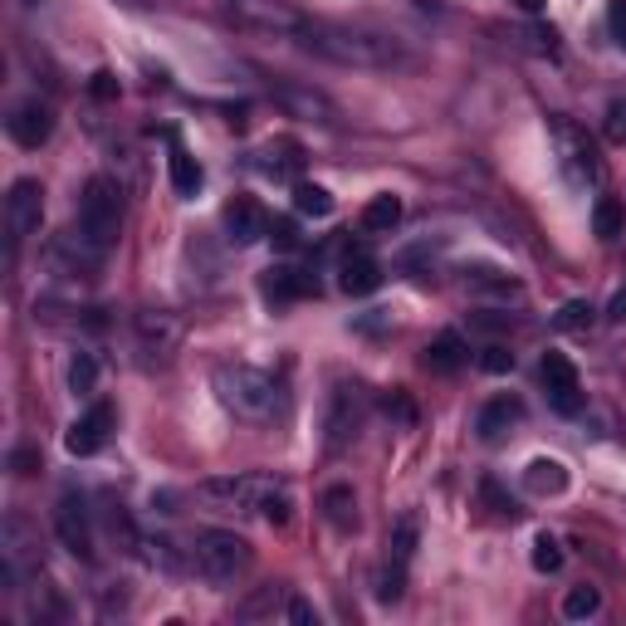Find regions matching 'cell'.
Returning a JSON list of instances; mask_svg holds the SVG:
<instances>
[{
    "label": "cell",
    "mask_w": 626,
    "mask_h": 626,
    "mask_svg": "<svg viewBox=\"0 0 626 626\" xmlns=\"http://www.w3.org/2000/svg\"><path fill=\"white\" fill-rule=\"evenodd\" d=\"M250 568V544L231 529H201L192 544V572L211 588H231L240 572Z\"/></svg>",
    "instance_id": "5"
},
{
    "label": "cell",
    "mask_w": 626,
    "mask_h": 626,
    "mask_svg": "<svg viewBox=\"0 0 626 626\" xmlns=\"http://www.w3.org/2000/svg\"><path fill=\"white\" fill-rule=\"evenodd\" d=\"M421 362L431 372H461L465 362H470V343L455 328H445V333H436V338L426 343V358Z\"/></svg>",
    "instance_id": "19"
},
{
    "label": "cell",
    "mask_w": 626,
    "mask_h": 626,
    "mask_svg": "<svg viewBox=\"0 0 626 626\" xmlns=\"http://www.w3.org/2000/svg\"><path fill=\"white\" fill-rule=\"evenodd\" d=\"M538 378H544V392H548V406L558 416H578L582 411V382H578V368H572L563 352H544L538 362Z\"/></svg>",
    "instance_id": "10"
},
{
    "label": "cell",
    "mask_w": 626,
    "mask_h": 626,
    "mask_svg": "<svg viewBox=\"0 0 626 626\" xmlns=\"http://www.w3.org/2000/svg\"><path fill=\"white\" fill-rule=\"evenodd\" d=\"M113 426H118V411H113L108 402H93L89 411L79 416L74 426H69V436H65V451L69 455H98L103 445H108V436H113Z\"/></svg>",
    "instance_id": "11"
},
{
    "label": "cell",
    "mask_w": 626,
    "mask_h": 626,
    "mask_svg": "<svg viewBox=\"0 0 626 626\" xmlns=\"http://www.w3.org/2000/svg\"><path fill=\"white\" fill-rule=\"evenodd\" d=\"M362 421H368V392L358 382H338L328 392V406H323V451H348L358 441Z\"/></svg>",
    "instance_id": "7"
},
{
    "label": "cell",
    "mask_w": 626,
    "mask_h": 626,
    "mask_svg": "<svg viewBox=\"0 0 626 626\" xmlns=\"http://www.w3.org/2000/svg\"><path fill=\"white\" fill-rule=\"evenodd\" d=\"M123 235V192L118 182H108V176H89V186H83L79 196V245H89L93 255H103V250H113Z\"/></svg>",
    "instance_id": "4"
},
{
    "label": "cell",
    "mask_w": 626,
    "mask_h": 626,
    "mask_svg": "<svg viewBox=\"0 0 626 626\" xmlns=\"http://www.w3.org/2000/svg\"><path fill=\"white\" fill-rule=\"evenodd\" d=\"M166 172H172V192L176 196H196V192H201V182H206L201 162H196V156L186 152L176 138H172V156H166Z\"/></svg>",
    "instance_id": "21"
},
{
    "label": "cell",
    "mask_w": 626,
    "mask_h": 626,
    "mask_svg": "<svg viewBox=\"0 0 626 626\" xmlns=\"http://www.w3.org/2000/svg\"><path fill=\"white\" fill-rule=\"evenodd\" d=\"M39 221H45V192H39L35 176H20L5 196V231H10V255L20 250V240L39 235Z\"/></svg>",
    "instance_id": "8"
},
{
    "label": "cell",
    "mask_w": 626,
    "mask_h": 626,
    "mask_svg": "<svg viewBox=\"0 0 626 626\" xmlns=\"http://www.w3.org/2000/svg\"><path fill=\"white\" fill-rule=\"evenodd\" d=\"M524 485L534 489V495H563V489H568V470H563V461L538 455V461H529V470H524Z\"/></svg>",
    "instance_id": "23"
},
{
    "label": "cell",
    "mask_w": 626,
    "mask_h": 626,
    "mask_svg": "<svg viewBox=\"0 0 626 626\" xmlns=\"http://www.w3.org/2000/svg\"><path fill=\"white\" fill-rule=\"evenodd\" d=\"M304 49H313L318 59L348 69H402L411 65V49L402 45L387 30H368V25H338V20H304L299 30Z\"/></svg>",
    "instance_id": "1"
},
{
    "label": "cell",
    "mask_w": 626,
    "mask_h": 626,
    "mask_svg": "<svg viewBox=\"0 0 626 626\" xmlns=\"http://www.w3.org/2000/svg\"><path fill=\"white\" fill-rule=\"evenodd\" d=\"M592 313H598V309H592L588 299H572V304H563L558 313H553V328H558V333H588Z\"/></svg>",
    "instance_id": "29"
},
{
    "label": "cell",
    "mask_w": 626,
    "mask_h": 626,
    "mask_svg": "<svg viewBox=\"0 0 626 626\" xmlns=\"http://www.w3.org/2000/svg\"><path fill=\"white\" fill-rule=\"evenodd\" d=\"M294 211L299 216H333V196H328V186H313V182H299L294 186Z\"/></svg>",
    "instance_id": "27"
},
{
    "label": "cell",
    "mask_w": 626,
    "mask_h": 626,
    "mask_svg": "<svg viewBox=\"0 0 626 626\" xmlns=\"http://www.w3.org/2000/svg\"><path fill=\"white\" fill-rule=\"evenodd\" d=\"M225 235H231L235 245H259V240L269 235L265 206H259L255 196H235V201H225Z\"/></svg>",
    "instance_id": "16"
},
{
    "label": "cell",
    "mask_w": 626,
    "mask_h": 626,
    "mask_svg": "<svg viewBox=\"0 0 626 626\" xmlns=\"http://www.w3.org/2000/svg\"><path fill=\"white\" fill-rule=\"evenodd\" d=\"M534 568L538 572H558L563 568V544L553 534H538L534 538Z\"/></svg>",
    "instance_id": "34"
},
{
    "label": "cell",
    "mask_w": 626,
    "mask_h": 626,
    "mask_svg": "<svg viewBox=\"0 0 626 626\" xmlns=\"http://www.w3.org/2000/svg\"><path fill=\"white\" fill-rule=\"evenodd\" d=\"M275 103L294 118H309V123H338V108H333L328 93L309 89V83H294V79H279L275 83Z\"/></svg>",
    "instance_id": "13"
},
{
    "label": "cell",
    "mask_w": 626,
    "mask_h": 626,
    "mask_svg": "<svg viewBox=\"0 0 626 626\" xmlns=\"http://www.w3.org/2000/svg\"><path fill=\"white\" fill-rule=\"evenodd\" d=\"M479 368H485V372H495V378H505V372H514V352H509V348H499V343H489V348L479 352Z\"/></svg>",
    "instance_id": "35"
},
{
    "label": "cell",
    "mask_w": 626,
    "mask_h": 626,
    "mask_svg": "<svg viewBox=\"0 0 626 626\" xmlns=\"http://www.w3.org/2000/svg\"><path fill=\"white\" fill-rule=\"evenodd\" d=\"M323 519H328L338 534H352V529H358V495H352L348 485L323 489Z\"/></svg>",
    "instance_id": "22"
},
{
    "label": "cell",
    "mask_w": 626,
    "mask_h": 626,
    "mask_svg": "<svg viewBox=\"0 0 626 626\" xmlns=\"http://www.w3.org/2000/svg\"><path fill=\"white\" fill-rule=\"evenodd\" d=\"M10 470H15V475H35L39 451H35V445H15V451H10Z\"/></svg>",
    "instance_id": "36"
},
{
    "label": "cell",
    "mask_w": 626,
    "mask_h": 626,
    "mask_svg": "<svg viewBox=\"0 0 626 626\" xmlns=\"http://www.w3.org/2000/svg\"><path fill=\"white\" fill-rule=\"evenodd\" d=\"M225 10L235 15V25L265 30V35H299L304 30V15L289 0H225Z\"/></svg>",
    "instance_id": "9"
},
{
    "label": "cell",
    "mask_w": 626,
    "mask_h": 626,
    "mask_svg": "<svg viewBox=\"0 0 626 626\" xmlns=\"http://www.w3.org/2000/svg\"><path fill=\"white\" fill-rule=\"evenodd\" d=\"M216 396L240 421H275L289 402L285 382L265 368H250V362H221L216 368Z\"/></svg>",
    "instance_id": "3"
},
{
    "label": "cell",
    "mask_w": 626,
    "mask_h": 626,
    "mask_svg": "<svg viewBox=\"0 0 626 626\" xmlns=\"http://www.w3.org/2000/svg\"><path fill=\"white\" fill-rule=\"evenodd\" d=\"M607 318H612V323H626V289H617V294H612V304H607Z\"/></svg>",
    "instance_id": "42"
},
{
    "label": "cell",
    "mask_w": 626,
    "mask_h": 626,
    "mask_svg": "<svg viewBox=\"0 0 626 626\" xmlns=\"http://www.w3.org/2000/svg\"><path fill=\"white\" fill-rule=\"evenodd\" d=\"M289 622H318V617H313V607H309V602L304 598H294V602H289Z\"/></svg>",
    "instance_id": "41"
},
{
    "label": "cell",
    "mask_w": 626,
    "mask_h": 626,
    "mask_svg": "<svg viewBox=\"0 0 626 626\" xmlns=\"http://www.w3.org/2000/svg\"><path fill=\"white\" fill-rule=\"evenodd\" d=\"M548 132H553V152H558V166L563 176H568L578 192H598L602 176H607V166H602L598 148H592V138L578 128V123L568 118H548Z\"/></svg>",
    "instance_id": "6"
},
{
    "label": "cell",
    "mask_w": 626,
    "mask_h": 626,
    "mask_svg": "<svg viewBox=\"0 0 626 626\" xmlns=\"http://www.w3.org/2000/svg\"><path fill=\"white\" fill-rule=\"evenodd\" d=\"M176 343H182V323L172 313H162V309L138 313V348L148 362H166L176 352Z\"/></svg>",
    "instance_id": "14"
},
{
    "label": "cell",
    "mask_w": 626,
    "mask_h": 626,
    "mask_svg": "<svg viewBox=\"0 0 626 626\" xmlns=\"http://www.w3.org/2000/svg\"><path fill=\"white\" fill-rule=\"evenodd\" d=\"M259 289H265L269 304H294V299L318 294V279L304 275V269H294V265H275L265 279H259Z\"/></svg>",
    "instance_id": "17"
},
{
    "label": "cell",
    "mask_w": 626,
    "mask_h": 626,
    "mask_svg": "<svg viewBox=\"0 0 626 626\" xmlns=\"http://www.w3.org/2000/svg\"><path fill=\"white\" fill-rule=\"evenodd\" d=\"M607 20H612V35H617V45L626 49V0H612Z\"/></svg>",
    "instance_id": "39"
},
{
    "label": "cell",
    "mask_w": 626,
    "mask_h": 626,
    "mask_svg": "<svg viewBox=\"0 0 626 626\" xmlns=\"http://www.w3.org/2000/svg\"><path fill=\"white\" fill-rule=\"evenodd\" d=\"M602 612V592L598 588H568V598H563V617L568 622H588Z\"/></svg>",
    "instance_id": "28"
},
{
    "label": "cell",
    "mask_w": 626,
    "mask_h": 626,
    "mask_svg": "<svg viewBox=\"0 0 626 626\" xmlns=\"http://www.w3.org/2000/svg\"><path fill=\"white\" fill-rule=\"evenodd\" d=\"M89 93H93L98 103H113V98H118V79H113L108 69H98V74L89 79Z\"/></svg>",
    "instance_id": "37"
},
{
    "label": "cell",
    "mask_w": 626,
    "mask_h": 626,
    "mask_svg": "<svg viewBox=\"0 0 626 626\" xmlns=\"http://www.w3.org/2000/svg\"><path fill=\"white\" fill-rule=\"evenodd\" d=\"M607 132H612V142H626V103H617V108H612L607 113Z\"/></svg>",
    "instance_id": "40"
},
{
    "label": "cell",
    "mask_w": 626,
    "mask_h": 626,
    "mask_svg": "<svg viewBox=\"0 0 626 626\" xmlns=\"http://www.w3.org/2000/svg\"><path fill=\"white\" fill-rule=\"evenodd\" d=\"M402 221V201H396L392 192H382V196H372L368 206H362V231H372V235H382V231H392V225Z\"/></svg>",
    "instance_id": "25"
},
{
    "label": "cell",
    "mask_w": 626,
    "mask_h": 626,
    "mask_svg": "<svg viewBox=\"0 0 626 626\" xmlns=\"http://www.w3.org/2000/svg\"><path fill=\"white\" fill-rule=\"evenodd\" d=\"M519 10H524V15H538V10H544V0H514Z\"/></svg>",
    "instance_id": "43"
},
{
    "label": "cell",
    "mask_w": 626,
    "mask_h": 626,
    "mask_svg": "<svg viewBox=\"0 0 626 626\" xmlns=\"http://www.w3.org/2000/svg\"><path fill=\"white\" fill-rule=\"evenodd\" d=\"M378 285H382V265L372 255H348V259H343V269H338V289H343V294L362 299V294H372Z\"/></svg>",
    "instance_id": "20"
},
{
    "label": "cell",
    "mask_w": 626,
    "mask_h": 626,
    "mask_svg": "<svg viewBox=\"0 0 626 626\" xmlns=\"http://www.w3.org/2000/svg\"><path fill=\"white\" fill-rule=\"evenodd\" d=\"M411 553H416V519L406 514V519H396V529H392V558L411 563Z\"/></svg>",
    "instance_id": "33"
},
{
    "label": "cell",
    "mask_w": 626,
    "mask_h": 626,
    "mask_svg": "<svg viewBox=\"0 0 626 626\" xmlns=\"http://www.w3.org/2000/svg\"><path fill=\"white\" fill-rule=\"evenodd\" d=\"M128 5H148V0H128Z\"/></svg>",
    "instance_id": "44"
},
{
    "label": "cell",
    "mask_w": 626,
    "mask_h": 626,
    "mask_svg": "<svg viewBox=\"0 0 626 626\" xmlns=\"http://www.w3.org/2000/svg\"><path fill=\"white\" fill-rule=\"evenodd\" d=\"M519 421H524V402H514V396H495V402L479 406L475 431H479V441H505Z\"/></svg>",
    "instance_id": "18"
},
{
    "label": "cell",
    "mask_w": 626,
    "mask_h": 626,
    "mask_svg": "<svg viewBox=\"0 0 626 626\" xmlns=\"http://www.w3.org/2000/svg\"><path fill=\"white\" fill-rule=\"evenodd\" d=\"M465 289H475V294H499V299H519V285L509 275H499V269L489 265H475L465 269Z\"/></svg>",
    "instance_id": "26"
},
{
    "label": "cell",
    "mask_w": 626,
    "mask_h": 626,
    "mask_svg": "<svg viewBox=\"0 0 626 626\" xmlns=\"http://www.w3.org/2000/svg\"><path fill=\"white\" fill-rule=\"evenodd\" d=\"M402 592H406V563L392 558V568L378 572V602H402Z\"/></svg>",
    "instance_id": "32"
},
{
    "label": "cell",
    "mask_w": 626,
    "mask_h": 626,
    "mask_svg": "<svg viewBox=\"0 0 626 626\" xmlns=\"http://www.w3.org/2000/svg\"><path fill=\"white\" fill-rule=\"evenodd\" d=\"M592 231H598V240L622 235V206L612 201V196H598V206H592Z\"/></svg>",
    "instance_id": "30"
},
{
    "label": "cell",
    "mask_w": 626,
    "mask_h": 626,
    "mask_svg": "<svg viewBox=\"0 0 626 626\" xmlns=\"http://www.w3.org/2000/svg\"><path fill=\"white\" fill-rule=\"evenodd\" d=\"M269 240H275L279 250H299V240H304V235H299L294 221H275V235H269Z\"/></svg>",
    "instance_id": "38"
},
{
    "label": "cell",
    "mask_w": 626,
    "mask_h": 626,
    "mask_svg": "<svg viewBox=\"0 0 626 626\" xmlns=\"http://www.w3.org/2000/svg\"><path fill=\"white\" fill-rule=\"evenodd\" d=\"M259 166H265L269 176H294L299 166H304V148H299V142H269L265 152H259Z\"/></svg>",
    "instance_id": "24"
},
{
    "label": "cell",
    "mask_w": 626,
    "mask_h": 626,
    "mask_svg": "<svg viewBox=\"0 0 626 626\" xmlns=\"http://www.w3.org/2000/svg\"><path fill=\"white\" fill-rule=\"evenodd\" d=\"M201 499L221 514H265L269 524H289L294 509L289 485L275 475H211L201 479Z\"/></svg>",
    "instance_id": "2"
},
{
    "label": "cell",
    "mask_w": 626,
    "mask_h": 626,
    "mask_svg": "<svg viewBox=\"0 0 626 626\" xmlns=\"http://www.w3.org/2000/svg\"><path fill=\"white\" fill-rule=\"evenodd\" d=\"M93 382H98V362H93V352H79L69 362V387H74V396H89Z\"/></svg>",
    "instance_id": "31"
},
{
    "label": "cell",
    "mask_w": 626,
    "mask_h": 626,
    "mask_svg": "<svg viewBox=\"0 0 626 626\" xmlns=\"http://www.w3.org/2000/svg\"><path fill=\"white\" fill-rule=\"evenodd\" d=\"M5 128H10V138L20 142L25 152H35V148H45L49 142V132H55V113L45 108L39 98H30V103H20L15 113L5 118Z\"/></svg>",
    "instance_id": "15"
},
{
    "label": "cell",
    "mask_w": 626,
    "mask_h": 626,
    "mask_svg": "<svg viewBox=\"0 0 626 626\" xmlns=\"http://www.w3.org/2000/svg\"><path fill=\"white\" fill-rule=\"evenodd\" d=\"M55 534L74 558L83 563L93 558V524H89V509H83V495H74V489L59 495V505H55Z\"/></svg>",
    "instance_id": "12"
}]
</instances>
